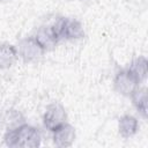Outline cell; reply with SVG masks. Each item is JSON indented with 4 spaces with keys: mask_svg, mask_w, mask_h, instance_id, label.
<instances>
[{
    "mask_svg": "<svg viewBox=\"0 0 148 148\" xmlns=\"http://www.w3.org/2000/svg\"><path fill=\"white\" fill-rule=\"evenodd\" d=\"M2 121L5 124V126L8 128H14V127H17L22 124L25 123V119L23 117V114L16 110V109H8L6 110L3 117H2Z\"/></svg>",
    "mask_w": 148,
    "mask_h": 148,
    "instance_id": "7c38bea8",
    "label": "cell"
},
{
    "mask_svg": "<svg viewBox=\"0 0 148 148\" xmlns=\"http://www.w3.org/2000/svg\"><path fill=\"white\" fill-rule=\"evenodd\" d=\"M76 138V132L74 126L68 123H65L57 130L52 132V140L53 143L59 148H67L71 147Z\"/></svg>",
    "mask_w": 148,
    "mask_h": 148,
    "instance_id": "5b68a950",
    "label": "cell"
},
{
    "mask_svg": "<svg viewBox=\"0 0 148 148\" xmlns=\"http://www.w3.org/2000/svg\"><path fill=\"white\" fill-rule=\"evenodd\" d=\"M3 142L8 147L36 148L40 146L42 135L38 128L24 123L17 127L8 128L3 134Z\"/></svg>",
    "mask_w": 148,
    "mask_h": 148,
    "instance_id": "6da1fadb",
    "label": "cell"
},
{
    "mask_svg": "<svg viewBox=\"0 0 148 148\" xmlns=\"http://www.w3.org/2000/svg\"><path fill=\"white\" fill-rule=\"evenodd\" d=\"M140 83L136 79L128 72L127 68L119 69L113 77V88L114 90L125 97H130L138 88Z\"/></svg>",
    "mask_w": 148,
    "mask_h": 148,
    "instance_id": "277c9868",
    "label": "cell"
},
{
    "mask_svg": "<svg viewBox=\"0 0 148 148\" xmlns=\"http://www.w3.org/2000/svg\"><path fill=\"white\" fill-rule=\"evenodd\" d=\"M3 1H6V0H0V2H3Z\"/></svg>",
    "mask_w": 148,
    "mask_h": 148,
    "instance_id": "4fadbf2b",
    "label": "cell"
},
{
    "mask_svg": "<svg viewBox=\"0 0 148 148\" xmlns=\"http://www.w3.org/2000/svg\"><path fill=\"white\" fill-rule=\"evenodd\" d=\"M139 131V121L132 114H123L118 120V133L124 139L132 138Z\"/></svg>",
    "mask_w": 148,
    "mask_h": 148,
    "instance_id": "ba28073f",
    "label": "cell"
},
{
    "mask_svg": "<svg viewBox=\"0 0 148 148\" xmlns=\"http://www.w3.org/2000/svg\"><path fill=\"white\" fill-rule=\"evenodd\" d=\"M128 72L136 79L139 83H142L147 79L148 74V61L145 56L135 57L127 67Z\"/></svg>",
    "mask_w": 148,
    "mask_h": 148,
    "instance_id": "30bf717a",
    "label": "cell"
},
{
    "mask_svg": "<svg viewBox=\"0 0 148 148\" xmlns=\"http://www.w3.org/2000/svg\"><path fill=\"white\" fill-rule=\"evenodd\" d=\"M18 54L16 46L9 43L0 44V71L10 68L17 60Z\"/></svg>",
    "mask_w": 148,
    "mask_h": 148,
    "instance_id": "9c48e42d",
    "label": "cell"
},
{
    "mask_svg": "<svg viewBox=\"0 0 148 148\" xmlns=\"http://www.w3.org/2000/svg\"><path fill=\"white\" fill-rule=\"evenodd\" d=\"M16 50L18 57L27 64L39 60L45 53V51L42 49V46L38 44V42L35 39L34 36H29L20 39Z\"/></svg>",
    "mask_w": 148,
    "mask_h": 148,
    "instance_id": "3957f363",
    "label": "cell"
},
{
    "mask_svg": "<svg viewBox=\"0 0 148 148\" xmlns=\"http://www.w3.org/2000/svg\"><path fill=\"white\" fill-rule=\"evenodd\" d=\"M83 37H84V29L82 23L76 18L65 17L62 30H61V39L76 40Z\"/></svg>",
    "mask_w": 148,
    "mask_h": 148,
    "instance_id": "8992f818",
    "label": "cell"
},
{
    "mask_svg": "<svg viewBox=\"0 0 148 148\" xmlns=\"http://www.w3.org/2000/svg\"><path fill=\"white\" fill-rule=\"evenodd\" d=\"M67 123V112L59 102H52L46 105L43 114V125L50 132H53L61 125Z\"/></svg>",
    "mask_w": 148,
    "mask_h": 148,
    "instance_id": "7a4b0ae2",
    "label": "cell"
},
{
    "mask_svg": "<svg viewBox=\"0 0 148 148\" xmlns=\"http://www.w3.org/2000/svg\"><path fill=\"white\" fill-rule=\"evenodd\" d=\"M130 97L138 113L143 119H147V89L139 87Z\"/></svg>",
    "mask_w": 148,
    "mask_h": 148,
    "instance_id": "8fae6325",
    "label": "cell"
},
{
    "mask_svg": "<svg viewBox=\"0 0 148 148\" xmlns=\"http://www.w3.org/2000/svg\"><path fill=\"white\" fill-rule=\"evenodd\" d=\"M35 39L38 42V44L42 46V49L47 52L51 51L56 47V45L58 44V39L56 38V36L53 35V32L50 29V25H42L37 29L36 34L34 35Z\"/></svg>",
    "mask_w": 148,
    "mask_h": 148,
    "instance_id": "52a82bcc",
    "label": "cell"
}]
</instances>
